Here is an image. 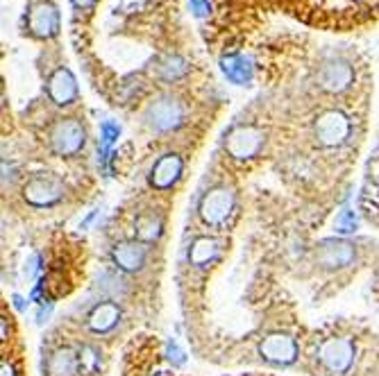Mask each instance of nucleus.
<instances>
[{
    "instance_id": "1",
    "label": "nucleus",
    "mask_w": 379,
    "mask_h": 376,
    "mask_svg": "<svg viewBox=\"0 0 379 376\" xmlns=\"http://www.w3.org/2000/svg\"><path fill=\"white\" fill-rule=\"evenodd\" d=\"M313 28L357 30L379 21V0H261Z\"/></svg>"
},
{
    "instance_id": "2",
    "label": "nucleus",
    "mask_w": 379,
    "mask_h": 376,
    "mask_svg": "<svg viewBox=\"0 0 379 376\" xmlns=\"http://www.w3.org/2000/svg\"><path fill=\"white\" fill-rule=\"evenodd\" d=\"M84 141H87V134H84V127L76 120V118H66L59 120L55 125V130L51 134V143L57 155H78L84 147Z\"/></svg>"
},
{
    "instance_id": "3",
    "label": "nucleus",
    "mask_w": 379,
    "mask_h": 376,
    "mask_svg": "<svg viewBox=\"0 0 379 376\" xmlns=\"http://www.w3.org/2000/svg\"><path fill=\"white\" fill-rule=\"evenodd\" d=\"M318 358H321V362L329 372L343 374L350 370L354 360V345L348 338H329L318 349Z\"/></svg>"
},
{
    "instance_id": "4",
    "label": "nucleus",
    "mask_w": 379,
    "mask_h": 376,
    "mask_svg": "<svg viewBox=\"0 0 379 376\" xmlns=\"http://www.w3.org/2000/svg\"><path fill=\"white\" fill-rule=\"evenodd\" d=\"M350 134V120L341 111H325L316 120V139L327 147L343 145Z\"/></svg>"
},
{
    "instance_id": "5",
    "label": "nucleus",
    "mask_w": 379,
    "mask_h": 376,
    "mask_svg": "<svg viewBox=\"0 0 379 376\" xmlns=\"http://www.w3.org/2000/svg\"><path fill=\"white\" fill-rule=\"evenodd\" d=\"M264 145V132L246 125V127H237L234 132H229L227 136V152L234 159H250L261 150Z\"/></svg>"
},
{
    "instance_id": "6",
    "label": "nucleus",
    "mask_w": 379,
    "mask_h": 376,
    "mask_svg": "<svg viewBox=\"0 0 379 376\" xmlns=\"http://www.w3.org/2000/svg\"><path fill=\"white\" fill-rule=\"evenodd\" d=\"M259 352L268 362H275V365H291V362L298 358V343L293 340L291 335L271 333L268 338H264Z\"/></svg>"
},
{
    "instance_id": "7",
    "label": "nucleus",
    "mask_w": 379,
    "mask_h": 376,
    "mask_svg": "<svg viewBox=\"0 0 379 376\" xmlns=\"http://www.w3.org/2000/svg\"><path fill=\"white\" fill-rule=\"evenodd\" d=\"M234 209V195L227 188H216V191L207 193L200 202V216L209 224H223L227 216Z\"/></svg>"
},
{
    "instance_id": "8",
    "label": "nucleus",
    "mask_w": 379,
    "mask_h": 376,
    "mask_svg": "<svg viewBox=\"0 0 379 376\" xmlns=\"http://www.w3.org/2000/svg\"><path fill=\"white\" fill-rule=\"evenodd\" d=\"M182 116H185V111H182L180 103H175L173 98H159L157 103L148 107V122L157 132H168L177 127L182 122Z\"/></svg>"
},
{
    "instance_id": "9",
    "label": "nucleus",
    "mask_w": 379,
    "mask_h": 376,
    "mask_svg": "<svg viewBox=\"0 0 379 376\" xmlns=\"http://www.w3.org/2000/svg\"><path fill=\"white\" fill-rule=\"evenodd\" d=\"M23 195L34 207H51L62 197V184L53 177H34L23 188Z\"/></svg>"
},
{
    "instance_id": "10",
    "label": "nucleus",
    "mask_w": 379,
    "mask_h": 376,
    "mask_svg": "<svg viewBox=\"0 0 379 376\" xmlns=\"http://www.w3.org/2000/svg\"><path fill=\"white\" fill-rule=\"evenodd\" d=\"M30 32L34 36H41V39H48V36H55L59 30V11L55 5L51 3H36L30 9Z\"/></svg>"
},
{
    "instance_id": "11",
    "label": "nucleus",
    "mask_w": 379,
    "mask_h": 376,
    "mask_svg": "<svg viewBox=\"0 0 379 376\" xmlns=\"http://www.w3.org/2000/svg\"><path fill=\"white\" fill-rule=\"evenodd\" d=\"M354 80V70L348 61H329L321 70V86L329 93H341L346 91Z\"/></svg>"
},
{
    "instance_id": "12",
    "label": "nucleus",
    "mask_w": 379,
    "mask_h": 376,
    "mask_svg": "<svg viewBox=\"0 0 379 376\" xmlns=\"http://www.w3.org/2000/svg\"><path fill=\"white\" fill-rule=\"evenodd\" d=\"M354 261V247L346 241H323L318 247V263L325 268H343Z\"/></svg>"
},
{
    "instance_id": "13",
    "label": "nucleus",
    "mask_w": 379,
    "mask_h": 376,
    "mask_svg": "<svg viewBox=\"0 0 379 376\" xmlns=\"http://www.w3.org/2000/svg\"><path fill=\"white\" fill-rule=\"evenodd\" d=\"M46 372H48V376H76L78 372H82L80 354L73 352V349H68V347L57 349V352L48 356Z\"/></svg>"
},
{
    "instance_id": "14",
    "label": "nucleus",
    "mask_w": 379,
    "mask_h": 376,
    "mask_svg": "<svg viewBox=\"0 0 379 376\" xmlns=\"http://www.w3.org/2000/svg\"><path fill=\"white\" fill-rule=\"evenodd\" d=\"M48 93L57 105H71L78 98V84L68 68H57L48 82Z\"/></svg>"
},
{
    "instance_id": "15",
    "label": "nucleus",
    "mask_w": 379,
    "mask_h": 376,
    "mask_svg": "<svg viewBox=\"0 0 379 376\" xmlns=\"http://www.w3.org/2000/svg\"><path fill=\"white\" fill-rule=\"evenodd\" d=\"M114 263L125 272H137L143 268L145 263V247L137 241H128V243H120L114 247Z\"/></svg>"
},
{
    "instance_id": "16",
    "label": "nucleus",
    "mask_w": 379,
    "mask_h": 376,
    "mask_svg": "<svg viewBox=\"0 0 379 376\" xmlns=\"http://www.w3.org/2000/svg\"><path fill=\"white\" fill-rule=\"evenodd\" d=\"M182 174V159L175 155H166L155 164L150 172V182L155 188H170Z\"/></svg>"
},
{
    "instance_id": "17",
    "label": "nucleus",
    "mask_w": 379,
    "mask_h": 376,
    "mask_svg": "<svg viewBox=\"0 0 379 376\" xmlns=\"http://www.w3.org/2000/svg\"><path fill=\"white\" fill-rule=\"evenodd\" d=\"M120 320V308L114 302L98 304L89 315V329L93 333H107L112 331Z\"/></svg>"
},
{
    "instance_id": "18",
    "label": "nucleus",
    "mask_w": 379,
    "mask_h": 376,
    "mask_svg": "<svg viewBox=\"0 0 379 376\" xmlns=\"http://www.w3.org/2000/svg\"><path fill=\"white\" fill-rule=\"evenodd\" d=\"M221 68L232 84H250V80H252V64H250V59L243 55L223 57Z\"/></svg>"
},
{
    "instance_id": "19",
    "label": "nucleus",
    "mask_w": 379,
    "mask_h": 376,
    "mask_svg": "<svg viewBox=\"0 0 379 376\" xmlns=\"http://www.w3.org/2000/svg\"><path fill=\"white\" fill-rule=\"evenodd\" d=\"M218 252H221V245L214 238H198L193 245H191V252H189V258L193 266H209L212 261H216Z\"/></svg>"
},
{
    "instance_id": "20",
    "label": "nucleus",
    "mask_w": 379,
    "mask_h": 376,
    "mask_svg": "<svg viewBox=\"0 0 379 376\" xmlns=\"http://www.w3.org/2000/svg\"><path fill=\"white\" fill-rule=\"evenodd\" d=\"M189 66H187V61L185 59H180V57H168L162 66H159V78L166 80V82H175L180 80L182 75H187Z\"/></svg>"
},
{
    "instance_id": "21",
    "label": "nucleus",
    "mask_w": 379,
    "mask_h": 376,
    "mask_svg": "<svg viewBox=\"0 0 379 376\" xmlns=\"http://www.w3.org/2000/svg\"><path fill=\"white\" fill-rule=\"evenodd\" d=\"M159 234H162V222H159V218H155V216L139 218V222H137V236L141 238L143 243L155 241Z\"/></svg>"
},
{
    "instance_id": "22",
    "label": "nucleus",
    "mask_w": 379,
    "mask_h": 376,
    "mask_svg": "<svg viewBox=\"0 0 379 376\" xmlns=\"http://www.w3.org/2000/svg\"><path fill=\"white\" fill-rule=\"evenodd\" d=\"M120 136V127L116 122H112V120H105L103 125H100V157H103V161H105V157H107V152H109V147L114 145V141Z\"/></svg>"
},
{
    "instance_id": "23",
    "label": "nucleus",
    "mask_w": 379,
    "mask_h": 376,
    "mask_svg": "<svg viewBox=\"0 0 379 376\" xmlns=\"http://www.w3.org/2000/svg\"><path fill=\"white\" fill-rule=\"evenodd\" d=\"M357 227H359V218L354 216V211L343 209L338 213V218H336V231L338 234H352V231H357Z\"/></svg>"
},
{
    "instance_id": "24",
    "label": "nucleus",
    "mask_w": 379,
    "mask_h": 376,
    "mask_svg": "<svg viewBox=\"0 0 379 376\" xmlns=\"http://www.w3.org/2000/svg\"><path fill=\"white\" fill-rule=\"evenodd\" d=\"M80 360H82V372H95L100 367V356H98L93 347H82Z\"/></svg>"
},
{
    "instance_id": "25",
    "label": "nucleus",
    "mask_w": 379,
    "mask_h": 376,
    "mask_svg": "<svg viewBox=\"0 0 379 376\" xmlns=\"http://www.w3.org/2000/svg\"><path fill=\"white\" fill-rule=\"evenodd\" d=\"M166 356H168V360L173 362V365H185V352L175 345V343H168V347H166Z\"/></svg>"
},
{
    "instance_id": "26",
    "label": "nucleus",
    "mask_w": 379,
    "mask_h": 376,
    "mask_svg": "<svg viewBox=\"0 0 379 376\" xmlns=\"http://www.w3.org/2000/svg\"><path fill=\"white\" fill-rule=\"evenodd\" d=\"M191 11L198 19L209 14V0H191Z\"/></svg>"
},
{
    "instance_id": "27",
    "label": "nucleus",
    "mask_w": 379,
    "mask_h": 376,
    "mask_svg": "<svg viewBox=\"0 0 379 376\" xmlns=\"http://www.w3.org/2000/svg\"><path fill=\"white\" fill-rule=\"evenodd\" d=\"M95 0H73V5L76 7H91Z\"/></svg>"
},
{
    "instance_id": "28",
    "label": "nucleus",
    "mask_w": 379,
    "mask_h": 376,
    "mask_svg": "<svg viewBox=\"0 0 379 376\" xmlns=\"http://www.w3.org/2000/svg\"><path fill=\"white\" fill-rule=\"evenodd\" d=\"M14 306H16L19 310H23V308H26V304H23V299H21L19 295H14Z\"/></svg>"
},
{
    "instance_id": "29",
    "label": "nucleus",
    "mask_w": 379,
    "mask_h": 376,
    "mask_svg": "<svg viewBox=\"0 0 379 376\" xmlns=\"http://www.w3.org/2000/svg\"><path fill=\"white\" fill-rule=\"evenodd\" d=\"M3 376H14L11 374V367H7V362H3Z\"/></svg>"
}]
</instances>
